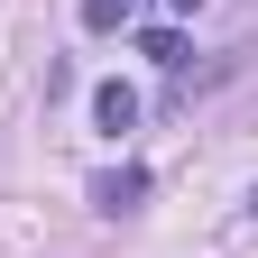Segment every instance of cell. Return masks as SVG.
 Wrapping results in <instances>:
<instances>
[{"instance_id": "1", "label": "cell", "mask_w": 258, "mask_h": 258, "mask_svg": "<svg viewBox=\"0 0 258 258\" xmlns=\"http://www.w3.org/2000/svg\"><path fill=\"white\" fill-rule=\"evenodd\" d=\"M92 129H102V139H129V129H139V92H129L120 74L92 83Z\"/></svg>"}, {"instance_id": "2", "label": "cell", "mask_w": 258, "mask_h": 258, "mask_svg": "<svg viewBox=\"0 0 258 258\" xmlns=\"http://www.w3.org/2000/svg\"><path fill=\"white\" fill-rule=\"evenodd\" d=\"M139 203H148V166H111V175H92V212L120 221V212H139Z\"/></svg>"}, {"instance_id": "3", "label": "cell", "mask_w": 258, "mask_h": 258, "mask_svg": "<svg viewBox=\"0 0 258 258\" xmlns=\"http://www.w3.org/2000/svg\"><path fill=\"white\" fill-rule=\"evenodd\" d=\"M139 55L166 64V74H184V28H139Z\"/></svg>"}, {"instance_id": "4", "label": "cell", "mask_w": 258, "mask_h": 258, "mask_svg": "<svg viewBox=\"0 0 258 258\" xmlns=\"http://www.w3.org/2000/svg\"><path fill=\"white\" fill-rule=\"evenodd\" d=\"M129 19H139V0H83V28H92V37H111V28H129Z\"/></svg>"}, {"instance_id": "5", "label": "cell", "mask_w": 258, "mask_h": 258, "mask_svg": "<svg viewBox=\"0 0 258 258\" xmlns=\"http://www.w3.org/2000/svg\"><path fill=\"white\" fill-rule=\"evenodd\" d=\"M249 212H258V184H249Z\"/></svg>"}]
</instances>
